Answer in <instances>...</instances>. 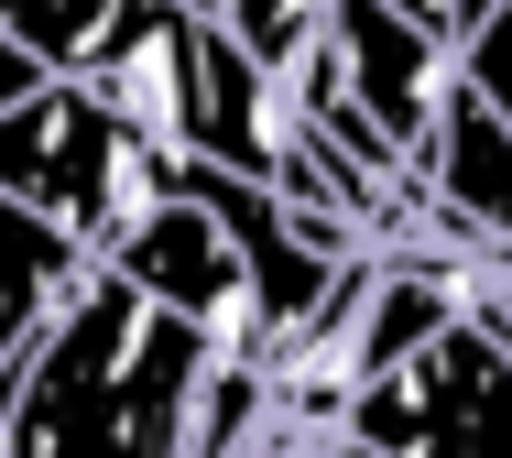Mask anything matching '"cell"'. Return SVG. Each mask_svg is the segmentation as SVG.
Wrapping results in <instances>:
<instances>
[{
	"instance_id": "8992f818",
	"label": "cell",
	"mask_w": 512,
	"mask_h": 458,
	"mask_svg": "<svg viewBox=\"0 0 512 458\" xmlns=\"http://www.w3.org/2000/svg\"><path fill=\"white\" fill-rule=\"evenodd\" d=\"M77 273H88V251H77L66 229H44L33 208H11V197H0V371L44 339V317L66 306V284H77Z\"/></svg>"
},
{
	"instance_id": "9c48e42d",
	"label": "cell",
	"mask_w": 512,
	"mask_h": 458,
	"mask_svg": "<svg viewBox=\"0 0 512 458\" xmlns=\"http://www.w3.org/2000/svg\"><path fill=\"white\" fill-rule=\"evenodd\" d=\"M469 317L512 349V262H469Z\"/></svg>"
},
{
	"instance_id": "5b68a950",
	"label": "cell",
	"mask_w": 512,
	"mask_h": 458,
	"mask_svg": "<svg viewBox=\"0 0 512 458\" xmlns=\"http://www.w3.org/2000/svg\"><path fill=\"white\" fill-rule=\"evenodd\" d=\"M425 240L469 262H512V131L469 88L447 99V131L425 153Z\"/></svg>"
},
{
	"instance_id": "3957f363",
	"label": "cell",
	"mask_w": 512,
	"mask_h": 458,
	"mask_svg": "<svg viewBox=\"0 0 512 458\" xmlns=\"http://www.w3.org/2000/svg\"><path fill=\"white\" fill-rule=\"evenodd\" d=\"M371 458H512V349L458 317L414 349L393 382H371L338 426Z\"/></svg>"
},
{
	"instance_id": "6da1fadb",
	"label": "cell",
	"mask_w": 512,
	"mask_h": 458,
	"mask_svg": "<svg viewBox=\"0 0 512 458\" xmlns=\"http://www.w3.org/2000/svg\"><path fill=\"white\" fill-rule=\"evenodd\" d=\"M229 349L88 262L44 339L0 371V458H197V415Z\"/></svg>"
},
{
	"instance_id": "277c9868",
	"label": "cell",
	"mask_w": 512,
	"mask_h": 458,
	"mask_svg": "<svg viewBox=\"0 0 512 458\" xmlns=\"http://www.w3.org/2000/svg\"><path fill=\"white\" fill-rule=\"evenodd\" d=\"M316 55H327V77H338V99L371 120V131H382V142L414 164V186H425V153H436L447 99H458V55H447L436 33L393 22L382 0H338Z\"/></svg>"
},
{
	"instance_id": "52a82bcc",
	"label": "cell",
	"mask_w": 512,
	"mask_h": 458,
	"mask_svg": "<svg viewBox=\"0 0 512 458\" xmlns=\"http://www.w3.org/2000/svg\"><path fill=\"white\" fill-rule=\"evenodd\" d=\"M327 11H338V0H207V22H218V33L273 77V88H284L316 44H327Z\"/></svg>"
},
{
	"instance_id": "7c38bea8",
	"label": "cell",
	"mask_w": 512,
	"mask_h": 458,
	"mask_svg": "<svg viewBox=\"0 0 512 458\" xmlns=\"http://www.w3.org/2000/svg\"><path fill=\"white\" fill-rule=\"evenodd\" d=\"M327 458H371V448H349V437H327Z\"/></svg>"
},
{
	"instance_id": "ba28073f",
	"label": "cell",
	"mask_w": 512,
	"mask_h": 458,
	"mask_svg": "<svg viewBox=\"0 0 512 458\" xmlns=\"http://www.w3.org/2000/svg\"><path fill=\"white\" fill-rule=\"evenodd\" d=\"M458 88H469V99L512 131V0L480 22V33H469V44H458Z\"/></svg>"
},
{
	"instance_id": "8fae6325",
	"label": "cell",
	"mask_w": 512,
	"mask_h": 458,
	"mask_svg": "<svg viewBox=\"0 0 512 458\" xmlns=\"http://www.w3.org/2000/svg\"><path fill=\"white\" fill-rule=\"evenodd\" d=\"M491 11H502V0H458V44H469V33H480Z\"/></svg>"
},
{
	"instance_id": "7a4b0ae2",
	"label": "cell",
	"mask_w": 512,
	"mask_h": 458,
	"mask_svg": "<svg viewBox=\"0 0 512 458\" xmlns=\"http://www.w3.org/2000/svg\"><path fill=\"white\" fill-rule=\"evenodd\" d=\"M175 164H186V153L131 142V131H120L99 99H77V88H33L22 110H0V197L33 208L44 229H66L88 262H99L131 219H153V208L175 197Z\"/></svg>"
},
{
	"instance_id": "30bf717a",
	"label": "cell",
	"mask_w": 512,
	"mask_h": 458,
	"mask_svg": "<svg viewBox=\"0 0 512 458\" xmlns=\"http://www.w3.org/2000/svg\"><path fill=\"white\" fill-rule=\"evenodd\" d=\"M33 88H44V77H33V55H22V44H11V33H0V110H22V99H33Z\"/></svg>"
}]
</instances>
